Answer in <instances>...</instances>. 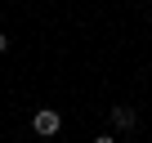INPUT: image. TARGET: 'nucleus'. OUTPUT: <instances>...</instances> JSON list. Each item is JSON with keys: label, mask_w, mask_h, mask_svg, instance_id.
Segmentation results:
<instances>
[{"label": "nucleus", "mask_w": 152, "mask_h": 143, "mask_svg": "<svg viewBox=\"0 0 152 143\" xmlns=\"http://www.w3.org/2000/svg\"><path fill=\"white\" fill-rule=\"evenodd\" d=\"M31 130H36V134H40V139H54V134H58V130H63V116H58V112H54V107H40V112H36V116H31Z\"/></svg>", "instance_id": "nucleus-1"}, {"label": "nucleus", "mask_w": 152, "mask_h": 143, "mask_svg": "<svg viewBox=\"0 0 152 143\" xmlns=\"http://www.w3.org/2000/svg\"><path fill=\"white\" fill-rule=\"evenodd\" d=\"M112 125H116V130H134V125H139L134 107H125V103H121V107H112Z\"/></svg>", "instance_id": "nucleus-2"}, {"label": "nucleus", "mask_w": 152, "mask_h": 143, "mask_svg": "<svg viewBox=\"0 0 152 143\" xmlns=\"http://www.w3.org/2000/svg\"><path fill=\"white\" fill-rule=\"evenodd\" d=\"M94 143H116V139H112V134H99V139H94Z\"/></svg>", "instance_id": "nucleus-3"}, {"label": "nucleus", "mask_w": 152, "mask_h": 143, "mask_svg": "<svg viewBox=\"0 0 152 143\" xmlns=\"http://www.w3.org/2000/svg\"><path fill=\"white\" fill-rule=\"evenodd\" d=\"M5 49H9V40H5V31H0V54H5Z\"/></svg>", "instance_id": "nucleus-4"}]
</instances>
